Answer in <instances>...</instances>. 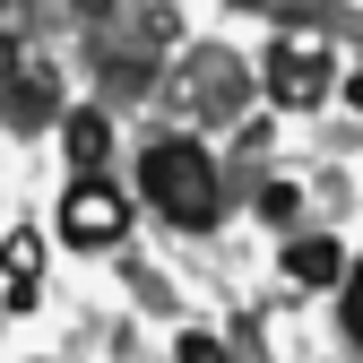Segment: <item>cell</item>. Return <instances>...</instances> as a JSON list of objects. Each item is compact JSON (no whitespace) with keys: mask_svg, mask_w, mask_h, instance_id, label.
<instances>
[{"mask_svg":"<svg viewBox=\"0 0 363 363\" xmlns=\"http://www.w3.org/2000/svg\"><path fill=\"white\" fill-rule=\"evenodd\" d=\"M346 96H354V113H363V69H354V86H346Z\"/></svg>","mask_w":363,"mask_h":363,"instance_id":"30bf717a","label":"cell"},{"mask_svg":"<svg viewBox=\"0 0 363 363\" xmlns=\"http://www.w3.org/2000/svg\"><path fill=\"white\" fill-rule=\"evenodd\" d=\"M337 268H346V259H337V242H329V234L286 242V277H294V286H337Z\"/></svg>","mask_w":363,"mask_h":363,"instance_id":"5b68a950","label":"cell"},{"mask_svg":"<svg viewBox=\"0 0 363 363\" xmlns=\"http://www.w3.org/2000/svg\"><path fill=\"white\" fill-rule=\"evenodd\" d=\"M173 363H225V346H216L208 329H182V337H173Z\"/></svg>","mask_w":363,"mask_h":363,"instance_id":"ba28073f","label":"cell"},{"mask_svg":"<svg viewBox=\"0 0 363 363\" xmlns=\"http://www.w3.org/2000/svg\"><path fill=\"white\" fill-rule=\"evenodd\" d=\"M337 86V61H329V43L311 35V26H294V35H277V52H268V96H277L286 113H311Z\"/></svg>","mask_w":363,"mask_h":363,"instance_id":"7a4b0ae2","label":"cell"},{"mask_svg":"<svg viewBox=\"0 0 363 363\" xmlns=\"http://www.w3.org/2000/svg\"><path fill=\"white\" fill-rule=\"evenodd\" d=\"M346 329L363 337V268H354V294H346Z\"/></svg>","mask_w":363,"mask_h":363,"instance_id":"9c48e42d","label":"cell"},{"mask_svg":"<svg viewBox=\"0 0 363 363\" xmlns=\"http://www.w3.org/2000/svg\"><path fill=\"white\" fill-rule=\"evenodd\" d=\"M139 191H147V208H164L182 225V234H208L216 225V156L199 139H156L139 156Z\"/></svg>","mask_w":363,"mask_h":363,"instance_id":"6da1fadb","label":"cell"},{"mask_svg":"<svg viewBox=\"0 0 363 363\" xmlns=\"http://www.w3.org/2000/svg\"><path fill=\"white\" fill-rule=\"evenodd\" d=\"M104 113H69L61 121V147H69V164H78V182H96V164H104Z\"/></svg>","mask_w":363,"mask_h":363,"instance_id":"8992f818","label":"cell"},{"mask_svg":"<svg viewBox=\"0 0 363 363\" xmlns=\"http://www.w3.org/2000/svg\"><path fill=\"white\" fill-rule=\"evenodd\" d=\"M121 225H130V208H121L113 182H78L69 173V191H61V242L69 251H113Z\"/></svg>","mask_w":363,"mask_h":363,"instance_id":"3957f363","label":"cell"},{"mask_svg":"<svg viewBox=\"0 0 363 363\" xmlns=\"http://www.w3.org/2000/svg\"><path fill=\"white\" fill-rule=\"evenodd\" d=\"M0 294H9V311H35V294H43V242L35 234L0 242Z\"/></svg>","mask_w":363,"mask_h":363,"instance_id":"277c9868","label":"cell"},{"mask_svg":"<svg viewBox=\"0 0 363 363\" xmlns=\"http://www.w3.org/2000/svg\"><path fill=\"white\" fill-rule=\"evenodd\" d=\"M43 113H52V78H43V69H26V78H18V104H9V121L26 130V121H43Z\"/></svg>","mask_w":363,"mask_h":363,"instance_id":"52a82bcc","label":"cell"}]
</instances>
